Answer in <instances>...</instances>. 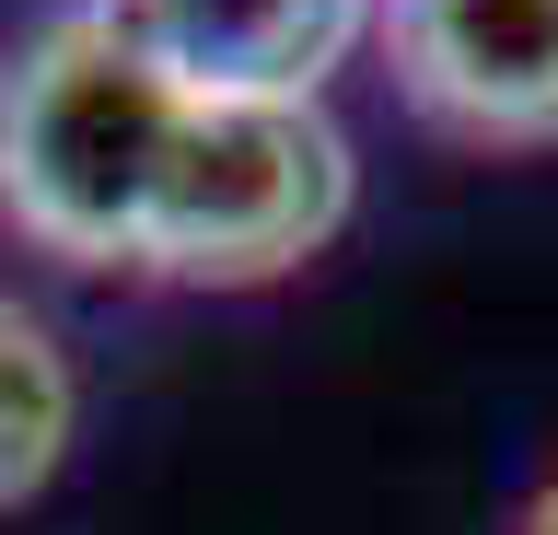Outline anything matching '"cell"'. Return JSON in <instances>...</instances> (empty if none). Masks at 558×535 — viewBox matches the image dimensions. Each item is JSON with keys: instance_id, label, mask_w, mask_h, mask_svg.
Returning <instances> with one entry per match:
<instances>
[{"instance_id": "obj_2", "label": "cell", "mask_w": 558, "mask_h": 535, "mask_svg": "<svg viewBox=\"0 0 558 535\" xmlns=\"http://www.w3.org/2000/svg\"><path fill=\"white\" fill-rule=\"evenodd\" d=\"M373 59L430 141L558 151V0H384Z\"/></svg>"}, {"instance_id": "obj_5", "label": "cell", "mask_w": 558, "mask_h": 535, "mask_svg": "<svg viewBox=\"0 0 558 535\" xmlns=\"http://www.w3.org/2000/svg\"><path fill=\"white\" fill-rule=\"evenodd\" d=\"M512 535H558V465L535 477V500H523V524H512Z\"/></svg>"}, {"instance_id": "obj_1", "label": "cell", "mask_w": 558, "mask_h": 535, "mask_svg": "<svg viewBox=\"0 0 558 535\" xmlns=\"http://www.w3.org/2000/svg\"><path fill=\"white\" fill-rule=\"evenodd\" d=\"M361 151L338 106H233L59 0L0 59V233L82 280L268 291L349 233Z\"/></svg>"}, {"instance_id": "obj_4", "label": "cell", "mask_w": 558, "mask_h": 535, "mask_svg": "<svg viewBox=\"0 0 558 535\" xmlns=\"http://www.w3.org/2000/svg\"><path fill=\"white\" fill-rule=\"evenodd\" d=\"M70 442H82V373H70L59 326L24 291H0V512L59 489Z\"/></svg>"}, {"instance_id": "obj_3", "label": "cell", "mask_w": 558, "mask_h": 535, "mask_svg": "<svg viewBox=\"0 0 558 535\" xmlns=\"http://www.w3.org/2000/svg\"><path fill=\"white\" fill-rule=\"evenodd\" d=\"M174 82L233 106H326V82L373 47L384 0H105Z\"/></svg>"}]
</instances>
